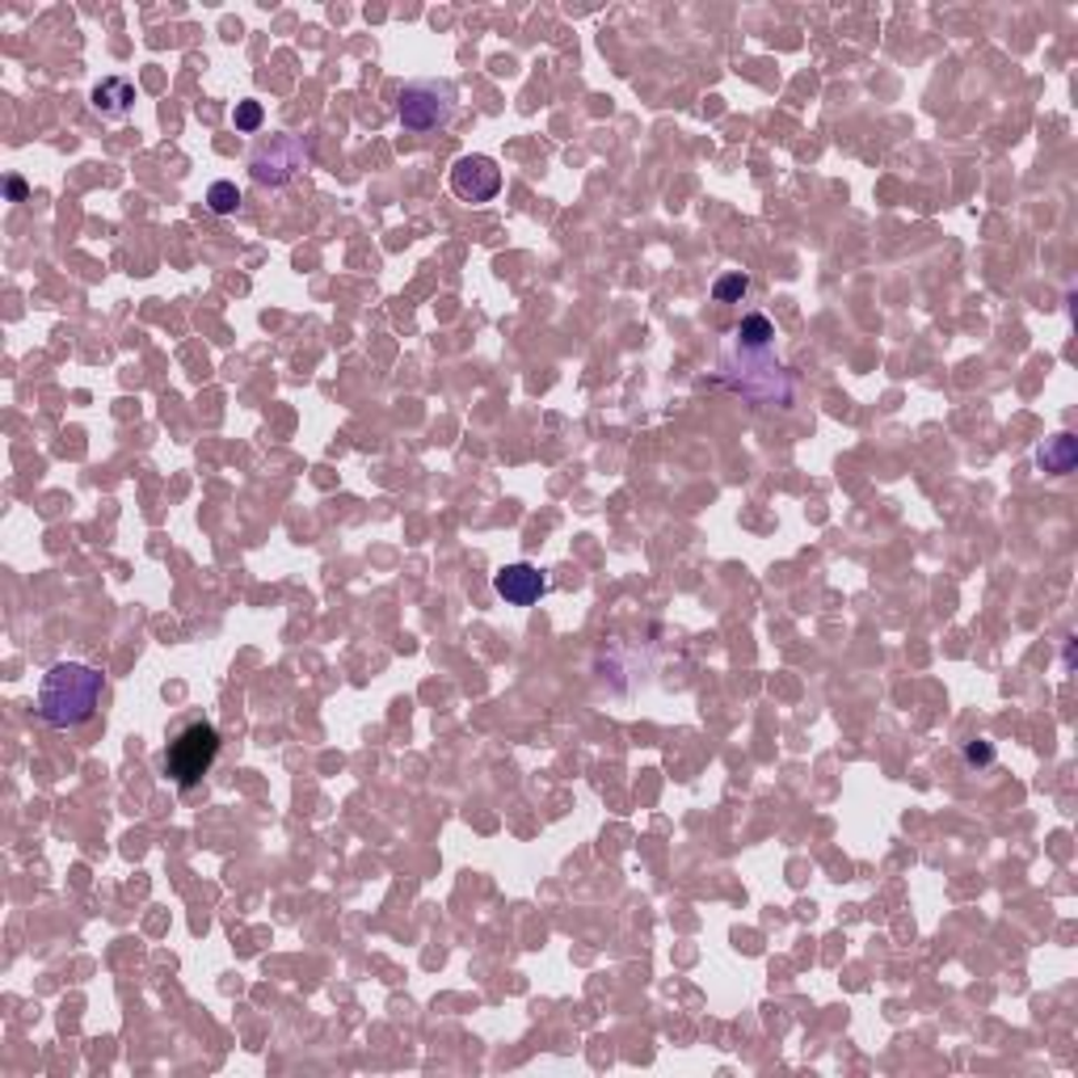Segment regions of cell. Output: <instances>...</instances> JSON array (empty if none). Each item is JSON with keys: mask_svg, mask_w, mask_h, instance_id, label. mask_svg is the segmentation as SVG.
Listing matches in <instances>:
<instances>
[{"mask_svg": "<svg viewBox=\"0 0 1078 1078\" xmlns=\"http://www.w3.org/2000/svg\"><path fill=\"white\" fill-rule=\"evenodd\" d=\"M102 691H106L102 670L85 661H60L47 670L39 687V720L51 729H81L97 712Z\"/></svg>", "mask_w": 1078, "mask_h": 1078, "instance_id": "6da1fadb", "label": "cell"}, {"mask_svg": "<svg viewBox=\"0 0 1078 1078\" xmlns=\"http://www.w3.org/2000/svg\"><path fill=\"white\" fill-rule=\"evenodd\" d=\"M219 746H224V738H219V729H215L212 720H191V725H182V729L170 738V746H165V759H161L165 762V776H170L177 788H194V783L215 767Z\"/></svg>", "mask_w": 1078, "mask_h": 1078, "instance_id": "7a4b0ae2", "label": "cell"}, {"mask_svg": "<svg viewBox=\"0 0 1078 1078\" xmlns=\"http://www.w3.org/2000/svg\"><path fill=\"white\" fill-rule=\"evenodd\" d=\"M308 165H312V148L291 131H275L249 152V177L257 186H287Z\"/></svg>", "mask_w": 1078, "mask_h": 1078, "instance_id": "3957f363", "label": "cell"}, {"mask_svg": "<svg viewBox=\"0 0 1078 1078\" xmlns=\"http://www.w3.org/2000/svg\"><path fill=\"white\" fill-rule=\"evenodd\" d=\"M397 114H401V127L418 131V135L446 127L455 119V89L446 81H413L401 89Z\"/></svg>", "mask_w": 1078, "mask_h": 1078, "instance_id": "277c9868", "label": "cell"}, {"mask_svg": "<svg viewBox=\"0 0 1078 1078\" xmlns=\"http://www.w3.org/2000/svg\"><path fill=\"white\" fill-rule=\"evenodd\" d=\"M720 371L729 376L733 392L750 397V401H762L759 380H767L776 392H783V397H792V383H788V376L780 371V362L771 359V350H750V346L733 341V346L725 350V359H720Z\"/></svg>", "mask_w": 1078, "mask_h": 1078, "instance_id": "5b68a950", "label": "cell"}, {"mask_svg": "<svg viewBox=\"0 0 1078 1078\" xmlns=\"http://www.w3.org/2000/svg\"><path fill=\"white\" fill-rule=\"evenodd\" d=\"M451 191L460 194L464 203H493L502 191V170L493 156H460L455 170H451Z\"/></svg>", "mask_w": 1078, "mask_h": 1078, "instance_id": "8992f818", "label": "cell"}, {"mask_svg": "<svg viewBox=\"0 0 1078 1078\" xmlns=\"http://www.w3.org/2000/svg\"><path fill=\"white\" fill-rule=\"evenodd\" d=\"M493 591L502 594L510 607H531L540 594L548 591V577L535 569V565H527V561H519V565H506V569L493 577Z\"/></svg>", "mask_w": 1078, "mask_h": 1078, "instance_id": "52a82bcc", "label": "cell"}, {"mask_svg": "<svg viewBox=\"0 0 1078 1078\" xmlns=\"http://www.w3.org/2000/svg\"><path fill=\"white\" fill-rule=\"evenodd\" d=\"M89 102H93V110L102 119H127L131 106H135V85H131L127 76H106L102 85H93Z\"/></svg>", "mask_w": 1078, "mask_h": 1078, "instance_id": "ba28073f", "label": "cell"}, {"mask_svg": "<svg viewBox=\"0 0 1078 1078\" xmlns=\"http://www.w3.org/2000/svg\"><path fill=\"white\" fill-rule=\"evenodd\" d=\"M1036 460H1040V468H1045L1049 476H1070L1078 464V443L1070 439V434H1054L1049 443L1036 451Z\"/></svg>", "mask_w": 1078, "mask_h": 1078, "instance_id": "9c48e42d", "label": "cell"}, {"mask_svg": "<svg viewBox=\"0 0 1078 1078\" xmlns=\"http://www.w3.org/2000/svg\"><path fill=\"white\" fill-rule=\"evenodd\" d=\"M771 338H776V325L767 317H746L738 325V333H733V341H741V346H750V350H771Z\"/></svg>", "mask_w": 1078, "mask_h": 1078, "instance_id": "30bf717a", "label": "cell"}, {"mask_svg": "<svg viewBox=\"0 0 1078 1078\" xmlns=\"http://www.w3.org/2000/svg\"><path fill=\"white\" fill-rule=\"evenodd\" d=\"M207 207H212L215 215H233L236 207H240V191H236V182H215L212 191H207Z\"/></svg>", "mask_w": 1078, "mask_h": 1078, "instance_id": "8fae6325", "label": "cell"}, {"mask_svg": "<svg viewBox=\"0 0 1078 1078\" xmlns=\"http://www.w3.org/2000/svg\"><path fill=\"white\" fill-rule=\"evenodd\" d=\"M750 291V278L741 275V270H733V275H720L717 287H712V296L720 299V304H733V299H741Z\"/></svg>", "mask_w": 1078, "mask_h": 1078, "instance_id": "7c38bea8", "label": "cell"}, {"mask_svg": "<svg viewBox=\"0 0 1078 1078\" xmlns=\"http://www.w3.org/2000/svg\"><path fill=\"white\" fill-rule=\"evenodd\" d=\"M233 123H236V131H257L261 123H266V110H261V102H236Z\"/></svg>", "mask_w": 1078, "mask_h": 1078, "instance_id": "4fadbf2b", "label": "cell"}, {"mask_svg": "<svg viewBox=\"0 0 1078 1078\" xmlns=\"http://www.w3.org/2000/svg\"><path fill=\"white\" fill-rule=\"evenodd\" d=\"M965 762H969V767H990L994 746L990 741H969V746H965Z\"/></svg>", "mask_w": 1078, "mask_h": 1078, "instance_id": "5bb4252c", "label": "cell"}, {"mask_svg": "<svg viewBox=\"0 0 1078 1078\" xmlns=\"http://www.w3.org/2000/svg\"><path fill=\"white\" fill-rule=\"evenodd\" d=\"M9 198H13V203H22V198H25V182H22V177H9Z\"/></svg>", "mask_w": 1078, "mask_h": 1078, "instance_id": "9a60e30c", "label": "cell"}]
</instances>
